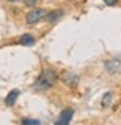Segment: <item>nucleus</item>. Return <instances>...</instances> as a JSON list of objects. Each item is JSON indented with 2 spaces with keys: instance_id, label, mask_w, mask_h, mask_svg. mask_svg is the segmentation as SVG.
I'll return each mask as SVG.
<instances>
[{
  "instance_id": "f257e3e1",
  "label": "nucleus",
  "mask_w": 121,
  "mask_h": 125,
  "mask_svg": "<svg viewBox=\"0 0 121 125\" xmlns=\"http://www.w3.org/2000/svg\"><path fill=\"white\" fill-rule=\"evenodd\" d=\"M55 82H57V73L52 69H47V70H43L39 74V77L35 81L33 88L36 91H47L51 86H54Z\"/></svg>"
},
{
  "instance_id": "f03ea898",
  "label": "nucleus",
  "mask_w": 121,
  "mask_h": 125,
  "mask_svg": "<svg viewBox=\"0 0 121 125\" xmlns=\"http://www.w3.org/2000/svg\"><path fill=\"white\" fill-rule=\"evenodd\" d=\"M47 13L48 12L45 9H32L27 13L25 21H27V24H36V22H39V21L47 18Z\"/></svg>"
},
{
  "instance_id": "7ed1b4c3",
  "label": "nucleus",
  "mask_w": 121,
  "mask_h": 125,
  "mask_svg": "<svg viewBox=\"0 0 121 125\" xmlns=\"http://www.w3.org/2000/svg\"><path fill=\"white\" fill-rule=\"evenodd\" d=\"M72 118H73V109H64V110L58 115V118L55 119L54 125H69Z\"/></svg>"
},
{
  "instance_id": "20e7f679",
  "label": "nucleus",
  "mask_w": 121,
  "mask_h": 125,
  "mask_svg": "<svg viewBox=\"0 0 121 125\" xmlns=\"http://www.w3.org/2000/svg\"><path fill=\"white\" fill-rule=\"evenodd\" d=\"M105 69H106V72L108 73H111V74H114V73H117L120 69H121V61L120 60H108L106 62H105Z\"/></svg>"
},
{
  "instance_id": "39448f33",
  "label": "nucleus",
  "mask_w": 121,
  "mask_h": 125,
  "mask_svg": "<svg viewBox=\"0 0 121 125\" xmlns=\"http://www.w3.org/2000/svg\"><path fill=\"white\" fill-rule=\"evenodd\" d=\"M18 97H20V91L18 89H12L8 95H6V98H5V104L6 106H13Z\"/></svg>"
},
{
  "instance_id": "423d86ee",
  "label": "nucleus",
  "mask_w": 121,
  "mask_h": 125,
  "mask_svg": "<svg viewBox=\"0 0 121 125\" xmlns=\"http://www.w3.org/2000/svg\"><path fill=\"white\" fill-rule=\"evenodd\" d=\"M63 17V10L61 9H55V10H51V12H48L47 13V21H49V22H55V21H58L60 18Z\"/></svg>"
},
{
  "instance_id": "0eeeda50",
  "label": "nucleus",
  "mask_w": 121,
  "mask_h": 125,
  "mask_svg": "<svg viewBox=\"0 0 121 125\" xmlns=\"http://www.w3.org/2000/svg\"><path fill=\"white\" fill-rule=\"evenodd\" d=\"M35 42H36V39L32 34H23L20 37V43L24 46H32V45H35Z\"/></svg>"
},
{
  "instance_id": "6e6552de",
  "label": "nucleus",
  "mask_w": 121,
  "mask_h": 125,
  "mask_svg": "<svg viewBox=\"0 0 121 125\" xmlns=\"http://www.w3.org/2000/svg\"><path fill=\"white\" fill-rule=\"evenodd\" d=\"M111 101H112V92H106L102 98V106L108 107V106H111Z\"/></svg>"
},
{
  "instance_id": "1a4fd4ad",
  "label": "nucleus",
  "mask_w": 121,
  "mask_h": 125,
  "mask_svg": "<svg viewBox=\"0 0 121 125\" xmlns=\"http://www.w3.org/2000/svg\"><path fill=\"white\" fill-rule=\"evenodd\" d=\"M21 125H42L39 119H32V118H24L21 121Z\"/></svg>"
},
{
  "instance_id": "9d476101",
  "label": "nucleus",
  "mask_w": 121,
  "mask_h": 125,
  "mask_svg": "<svg viewBox=\"0 0 121 125\" xmlns=\"http://www.w3.org/2000/svg\"><path fill=\"white\" fill-rule=\"evenodd\" d=\"M37 2H39V0H23V3H24L25 6H28V8H33Z\"/></svg>"
},
{
  "instance_id": "9b49d317",
  "label": "nucleus",
  "mask_w": 121,
  "mask_h": 125,
  "mask_svg": "<svg viewBox=\"0 0 121 125\" xmlns=\"http://www.w3.org/2000/svg\"><path fill=\"white\" fill-rule=\"evenodd\" d=\"M103 2H105V5H108V6H114L118 0H103Z\"/></svg>"
},
{
  "instance_id": "f8f14e48",
  "label": "nucleus",
  "mask_w": 121,
  "mask_h": 125,
  "mask_svg": "<svg viewBox=\"0 0 121 125\" xmlns=\"http://www.w3.org/2000/svg\"><path fill=\"white\" fill-rule=\"evenodd\" d=\"M6 2H9V3H17V2H20V0H6Z\"/></svg>"
}]
</instances>
